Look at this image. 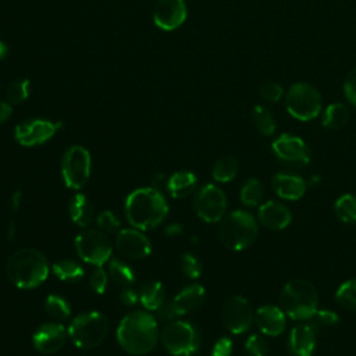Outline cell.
I'll use <instances>...</instances> for the list:
<instances>
[{"mask_svg":"<svg viewBox=\"0 0 356 356\" xmlns=\"http://www.w3.org/2000/svg\"><path fill=\"white\" fill-rule=\"evenodd\" d=\"M168 214V203L164 195L153 186L135 189L125 199V217L128 222L140 231L156 228Z\"/></svg>","mask_w":356,"mask_h":356,"instance_id":"obj_1","label":"cell"},{"mask_svg":"<svg viewBox=\"0 0 356 356\" xmlns=\"http://www.w3.org/2000/svg\"><path fill=\"white\" fill-rule=\"evenodd\" d=\"M159 328L156 318L142 310L131 312L122 317L117 327L120 346L131 355H146L156 346Z\"/></svg>","mask_w":356,"mask_h":356,"instance_id":"obj_2","label":"cell"},{"mask_svg":"<svg viewBox=\"0 0 356 356\" xmlns=\"http://www.w3.org/2000/svg\"><path fill=\"white\" fill-rule=\"evenodd\" d=\"M6 273L14 286L19 289H32L46 281L49 275V263L42 252L32 248H24L8 257Z\"/></svg>","mask_w":356,"mask_h":356,"instance_id":"obj_3","label":"cell"},{"mask_svg":"<svg viewBox=\"0 0 356 356\" xmlns=\"http://www.w3.org/2000/svg\"><path fill=\"white\" fill-rule=\"evenodd\" d=\"M280 306L286 317L307 321L318 306V295L314 285L306 280L288 281L280 295Z\"/></svg>","mask_w":356,"mask_h":356,"instance_id":"obj_4","label":"cell"},{"mask_svg":"<svg viewBox=\"0 0 356 356\" xmlns=\"http://www.w3.org/2000/svg\"><path fill=\"white\" fill-rule=\"evenodd\" d=\"M259 225L253 214L245 210L231 211L224 216L218 228L221 243L234 252H241L249 248L257 238Z\"/></svg>","mask_w":356,"mask_h":356,"instance_id":"obj_5","label":"cell"},{"mask_svg":"<svg viewBox=\"0 0 356 356\" xmlns=\"http://www.w3.org/2000/svg\"><path fill=\"white\" fill-rule=\"evenodd\" d=\"M107 318L100 312L78 314L68 327V335L81 349H92L103 342L107 335Z\"/></svg>","mask_w":356,"mask_h":356,"instance_id":"obj_6","label":"cell"},{"mask_svg":"<svg viewBox=\"0 0 356 356\" xmlns=\"http://www.w3.org/2000/svg\"><path fill=\"white\" fill-rule=\"evenodd\" d=\"M323 106L320 92L310 83H293L285 95L286 111L299 121H310L316 118Z\"/></svg>","mask_w":356,"mask_h":356,"instance_id":"obj_7","label":"cell"},{"mask_svg":"<svg viewBox=\"0 0 356 356\" xmlns=\"http://www.w3.org/2000/svg\"><path fill=\"white\" fill-rule=\"evenodd\" d=\"M161 343L172 356H191L200 348V335L188 321H171L161 331Z\"/></svg>","mask_w":356,"mask_h":356,"instance_id":"obj_8","label":"cell"},{"mask_svg":"<svg viewBox=\"0 0 356 356\" xmlns=\"http://www.w3.org/2000/svg\"><path fill=\"white\" fill-rule=\"evenodd\" d=\"M75 250L79 259L88 264L103 266L110 261L113 246L106 232L95 228L82 229L74 241Z\"/></svg>","mask_w":356,"mask_h":356,"instance_id":"obj_9","label":"cell"},{"mask_svg":"<svg viewBox=\"0 0 356 356\" xmlns=\"http://www.w3.org/2000/svg\"><path fill=\"white\" fill-rule=\"evenodd\" d=\"M92 157L88 149L74 145L65 150L61 159V175L67 188L78 191L90 177Z\"/></svg>","mask_w":356,"mask_h":356,"instance_id":"obj_10","label":"cell"},{"mask_svg":"<svg viewBox=\"0 0 356 356\" xmlns=\"http://www.w3.org/2000/svg\"><path fill=\"white\" fill-rule=\"evenodd\" d=\"M193 209L197 217L206 222L221 221L227 211V196L217 185L206 184L195 193Z\"/></svg>","mask_w":356,"mask_h":356,"instance_id":"obj_11","label":"cell"},{"mask_svg":"<svg viewBox=\"0 0 356 356\" xmlns=\"http://www.w3.org/2000/svg\"><path fill=\"white\" fill-rule=\"evenodd\" d=\"M275 157L292 170L303 168L310 161V150L306 142L292 134H281L271 145Z\"/></svg>","mask_w":356,"mask_h":356,"instance_id":"obj_12","label":"cell"},{"mask_svg":"<svg viewBox=\"0 0 356 356\" xmlns=\"http://www.w3.org/2000/svg\"><path fill=\"white\" fill-rule=\"evenodd\" d=\"M221 320L224 327L232 334L246 332L254 320V313L250 303L239 295L228 298L221 309Z\"/></svg>","mask_w":356,"mask_h":356,"instance_id":"obj_13","label":"cell"},{"mask_svg":"<svg viewBox=\"0 0 356 356\" xmlns=\"http://www.w3.org/2000/svg\"><path fill=\"white\" fill-rule=\"evenodd\" d=\"M63 127L61 121L31 118L19 122L14 129L15 140L26 147L38 146L51 139Z\"/></svg>","mask_w":356,"mask_h":356,"instance_id":"obj_14","label":"cell"},{"mask_svg":"<svg viewBox=\"0 0 356 356\" xmlns=\"http://www.w3.org/2000/svg\"><path fill=\"white\" fill-rule=\"evenodd\" d=\"M117 250L131 260L146 259L152 253V243L147 236L136 228H124L115 236Z\"/></svg>","mask_w":356,"mask_h":356,"instance_id":"obj_15","label":"cell"},{"mask_svg":"<svg viewBox=\"0 0 356 356\" xmlns=\"http://www.w3.org/2000/svg\"><path fill=\"white\" fill-rule=\"evenodd\" d=\"M188 15L184 0H157L153 8V21L163 31L179 28Z\"/></svg>","mask_w":356,"mask_h":356,"instance_id":"obj_16","label":"cell"},{"mask_svg":"<svg viewBox=\"0 0 356 356\" xmlns=\"http://www.w3.org/2000/svg\"><path fill=\"white\" fill-rule=\"evenodd\" d=\"M68 330L61 323L51 321V323H44L33 334L32 342L36 350L40 353H56L58 352L67 339Z\"/></svg>","mask_w":356,"mask_h":356,"instance_id":"obj_17","label":"cell"},{"mask_svg":"<svg viewBox=\"0 0 356 356\" xmlns=\"http://www.w3.org/2000/svg\"><path fill=\"white\" fill-rule=\"evenodd\" d=\"M317 331L309 323L295 325L288 337V350L291 356H312L316 349Z\"/></svg>","mask_w":356,"mask_h":356,"instance_id":"obj_18","label":"cell"},{"mask_svg":"<svg viewBox=\"0 0 356 356\" xmlns=\"http://www.w3.org/2000/svg\"><path fill=\"white\" fill-rule=\"evenodd\" d=\"M271 188L281 199L298 200L306 192V181L295 172L280 171L271 178Z\"/></svg>","mask_w":356,"mask_h":356,"instance_id":"obj_19","label":"cell"},{"mask_svg":"<svg viewBox=\"0 0 356 356\" xmlns=\"http://www.w3.org/2000/svg\"><path fill=\"white\" fill-rule=\"evenodd\" d=\"M256 325L263 335L277 337L282 334L286 325V316L281 307L274 305H263L254 314Z\"/></svg>","mask_w":356,"mask_h":356,"instance_id":"obj_20","label":"cell"},{"mask_svg":"<svg viewBox=\"0 0 356 356\" xmlns=\"http://www.w3.org/2000/svg\"><path fill=\"white\" fill-rule=\"evenodd\" d=\"M257 218L264 227L274 231H280L291 224L292 213L284 203L268 200L259 206Z\"/></svg>","mask_w":356,"mask_h":356,"instance_id":"obj_21","label":"cell"},{"mask_svg":"<svg viewBox=\"0 0 356 356\" xmlns=\"http://www.w3.org/2000/svg\"><path fill=\"white\" fill-rule=\"evenodd\" d=\"M206 298V291L200 284H189L182 288L171 300L177 316H185L197 310Z\"/></svg>","mask_w":356,"mask_h":356,"instance_id":"obj_22","label":"cell"},{"mask_svg":"<svg viewBox=\"0 0 356 356\" xmlns=\"http://www.w3.org/2000/svg\"><path fill=\"white\" fill-rule=\"evenodd\" d=\"M68 213L71 220L81 228H86L92 224L95 210L92 202L82 193H75L68 204Z\"/></svg>","mask_w":356,"mask_h":356,"instance_id":"obj_23","label":"cell"},{"mask_svg":"<svg viewBox=\"0 0 356 356\" xmlns=\"http://www.w3.org/2000/svg\"><path fill=\"white\" fill-rule=\"evenodd\" d=\"M196 185L197 178L192 171H177L168 177L165 188L172 197L181 199L191 195L196 189Z\"/></svg>","mask_w":356,"mask_h":356,"instance_id":"obj_24","label":"cell"},{"mask_svg":"<svg viewBox=\"0 0 356 356\" xmlns=\"http://www.w3.org/2000/svg\"><path fill=\"white\" fill-rule=\"evenodd\" d=\"M165 300V291L160 281L146 282L139 291V302L146 310H157Z\"/></svg>","mask_w":356,"mask_h":356,"instance_id":"obj_25","label":"cell"},{"mask_svg":"<svg viewBox=\"0 0 356 356\" xmlns=\"http://www.w3.org/2000/svg\"><path fill=\"white\" fill-rule=\"evenodd\" d=\"M349 121V110L343 103H331L323 113L321 124L327 129H341Z\"/></svg>","mask_w":356,"mask_h":356,"instance_id":"obj_26","label":"cell"},{"mask_svg":"<svg viewBox=\"0 0 356 356\" xmlns=\"http://www.w3.org/2000/svg\"><path fill=\"white\" fill-rule=\"evenodd\" d=\"M250 118H252V122L253 125L256 127V129L264 135V136H271L274 132H275V128H277V124H275V118L273 115V113L261 106V104H256L253 108H252V113H250Z\"/></svg>","mask_w":356,"mask_h":356,"instance_id":"obj_27","label":"cell"},{"mask_svg":"<svg viewBox=\"0 0 356 356\" xmlns=\"http://www.w3.org/2000/svg\"><path fill=\"white\" fill-rule=\"evenodd\" d=\"M108 277L111 278V281L118 285V286H122V288H127V286H131L136 277H135V273L134 270L124 261L118 260V259H111L108 261V271H107Z\"/></svg>","mask_w":356,"mask_h":356,"instance_id":"obj_28","label":"cell"},{"mask_svg":"<svg viewBox=\"0 0 356 356\" xmlns=\"http://www.w3.org/2000/svg\"><path fill=\"white\" fill-rule=\"evenodd\" d=\"M51 271L58 280L71 281V282L79 281L85 274L83 267L72 259H63V260L56 261L51 266Z\"/></svg>","mask_w":356,"mask_h":356,"instance_id":"obj_29","label":"cell"},{"mask_svg":"<svg viewBox=\"0 0 356 356\" xmlns=\"http://www.w3.org/2000/svg\"><path fill=\"white\" fill-rule=\"evenodd\" d=\"M238 170H239L238 160L232 156H224V157H220L213 165L211 175L214 181L224 184V182L232 181L236 177Z\"/></svg>","mask_w":356,"mask_h":356,"instance_id":"obj_30","label":"cell"},{"mask_svg":"<svg viewBox=\"0 0 356 356\" xmlns=\"http://www.w3.org/2000/svg\"><path fill=\"white\" fill-rule=\"evenodd\" d=\"M334 213L345 224L356 222V196L352 193L341 195L334 203Z\"/></svg>","mask_w":356,"mask_h":356,"instance_id":"obj_31","label":"cell"},{"mask_svg":"<svg viewBox=\"0 0 356 356\" xmlns=\"http://www.w3.org/2000/svg\"><path fill=\"white\" fill-rule=\"evenodd\" d=\"M263 195H264V188L257 178H249L248 181H245L239 193L241 202L248 207L260 206Z\"/></svg>","mask_w":356,"mask_h":356,"instance_id":"obj_32","label":"cell"},{"mask_svg":"<svg viewBox=\"0 0 356 356\" xmlns=\"http://www.w3.org/2000/svg\"><path fill=\"white\" fill-rule=\"evenodd\" d=\"M44 312L56 321L67 320L71 314L68 302L58 295H49L44 300Z\"/></svg>","mask_w":356,"mask_h":356,"instance_id":"obj_33","label":"cell"},{"mask_svg":"<svg viewBox=\"0 0 356 356\" xmlns=\"http://www.w3.org/2000/svg\"><path fill=\"white\" fill-rule=\"evenodd\" d=\"M335 300L346 310H356V278L348 280L338 286Z\"/></svg>","mask_w":356,"mask_h":356,"instance_id":"obj_34","label":"cell"},{"mask_svg":"<svg viewBox=\"0 0 356 356\" xmlns=\"http://www.w3.org/2000/svg\"><path fill=\"white\" fill-rule=\"evenodd\" d=\"M31 95V81L29 79H18L14 81L6 93L7 102L11 104H19L25 102Z\"/></svg>","mask_w":356,"mask_h":356,"instance_id":"obj_35","label":"cell"},{"mask_svg":"<svg viewBox=\"0 0 356 356\" xmlns=\"http://www.w3.org/2000/svg\"><path fill=\"white\" fill-rule=\"evenodd\" d=\"M338 314L332 310H328V309H321V310H316L314 314L307 320V323L316 330V331H320L323 328H328V327H332L338 323Z\"/></svg>","mask_w":356,"mask_h":356,"instance_id":"obj_36","label":"cell"},{"mask_svg":"<svg viewBox=\"0 0 356 356\" xmlns=\"http://www.w3.org/2000/svg\"><path fill=\"white\" fill-rule=\"evenodd\" d=\"M179 267H181V271L188 278H192V280L200 277V274H202V263L192 253L181 254V257H179Z\"/></svg>","mask_w":356,"mask_h":356,"instance_id":"obj_37","label":"cell"},{"mask_svg":"<svg viewBox=\"0 0 356 356\" xmlns=\"http://www.w3.org/2000/svg\"><path fill=\"white\" fill-rule=\"evenodd\" d=\"M245 349L249 356H267L268 343L263 335L253 334L246 339Z\"/></svg>","mask_w":356,"mask_h":356,"instance_id":"obj_38","label":"cell"},{"mask_svg":"<svg viewBox=\"0 0 356 356\" xmlns=\"http://www.w3.org/2000/svg\"><path fill=\"white\" fill-rule=\"evenodd\" d=\"M96 224L97 227L103 231V232H108V234H113V232H118L120 228H121V222L120 220L115 217V214L110 210H104L102 211L97 217H96Z\"/></svg>","mask_w":356,"mask_h":356,"instance_id":"obj_39","label":"cell"},{"mask_svg":"<svg viewBox=\"0 0 356 356\" xmlns=\"http://www.w3.org/2000/svg\"><path fill=\"white\" fill-rule=\"evenodd\" d=\"M107 282H108V274L104 271L103 266H97L92 271L90 278H89V284H90L92 291H95L99 295L104 293L106 289H107Z\"/></svg>","mask_w":356,"mask_h":356,"instance_id":"obj_40","label":"cell"},{"mask_svg":"<svg viewBox=\"0 0 356 356\" xmlns=\"http://www.w3.org/2000/svg\"><path fill=\"white\" fill-rule=\"evenodd\" d=\"M260 95L264 100H268L271 103L278 102L284 96V88L277 82H266L260 88Z\"/></svg>","mask_w":356,"mask_h":356,"instance_id":"obj_41","label":"cell"},{"mask_svg":"<svg viewBox=\"0 0 356 356\" xmlns=\"http://www.w3.org/2000/svg\"><path fill=\"white\" fill-rule=\"evenodd\" d=\"M343 93L349 103H352L356 107V67L348 74L343 82Z\"/></svg>","mask_w":356,"mask_h":356,"instance_id":"obj_42","label":"cell"},{"mask_svg":"<svg viewBox=\"0 0 356 356\" xmlns=\"http://www.w3.org/2000/svg\"><path fill=\"white\" fill-rule=\"evenodd\" d=\"M232 348H234L232 341L228 337H222L214 343L210 356H231Z\"/></svg>","mask_w":356,"mask_h":356,"instance_id":"obj_43","label":"cell"},{"mask_svg":"<svg viewBox=\"0 0 356 356\" xmlns=\"http://www.w3.org/2000/svg\"><path fill=\"white\" fill-rule=\"evenodd\" d=\"M120 300L125 305V306H134L139 302V293L131 288V286H127V288H122L121 293H120Z\"/></svg>","mask_w":356,"mask_h":356,"instance_id":"obj_44","label":"cell"},{"mask_svg":"<svg viewBox=\"0 0 356 356\" xmlns=\"http://www.w3.org/2000/svg\"><path fill=\"white\" fill-rule=\"evenodd\" d=\"M156 312H157V317L161 318V320H172L174 317H177V313L174 310L172 302L164 300V303Z\"/></svg>","mask_w":356,"mask_h":356,"instance_id":"obj_45","label":"cell"},{"mask_svg":"<svg viewBox=\"0 0 356 356\" xmlns=\"http://www.w3.org/2000/svg\"><path fill=\"white\" fill-rule=\"evenodd\" d=\"M13 114V106L8 102H1L0 100V124L6 122Z\"/></svg>","mask_w":356,"mask_h":356,"instance_id":"obj_46","label":"cell"},{"mask_svg":"<svg viewBox=\"0 0 356 356\" xmlns=\"http://www.w3.org/2000/svg\"><path fill=\"white\" fill-rule=\"evenodd\" d=\"M182 232V227L179 224H170L165 227L164 229V234L168 235V236H177Z\"/></svg>","mask_w":356,"mask_h":356,"instance_id":"obj_47","label":"cell"},{"mask_svg":"<svg viewBox=\"0 0 356 356\" xmlns=\"http://www.w3.org/2000/svg\"><path fill=\"white\" fill-rule=\"evenodd\" d=\"M167 179L168 178H165V175L164 174H157V175H154L153 177V179H152V182H153V188H157V186H160L161 184H167Z\"/></svg>","mask_w":356,"mask_h":356,"instance_id":"obj_48","label":"cell"},{"mask_svg":"<svg viewBox=\"0 0 356 356\" xmlns=\"http://www.w3.org/2000/svg\"><path fill=\"white\" fill-rule=\"evenodd\" d=\"M19 204H21V192H15V193L13 195V199H11V207H13V210H17V209L19 207Z\"/></svg>","mask_w":356,"mask_h":356,"instance_id":"obj_49","label":"cell"},{"mask_svg":"<svg viewBox=\"0 0 356 356\" xmlns=\"http://www.w3.org/2000/svg\"><path fill=\"white\" fill-rule=\"evenodd\" d=\"M7 54H8V47H7V44L0 40V60L6 58Z\"/></svg>","mask_w":356,"mask_h":356,"instance_id":"obj_50","label":"cell"},{"mask_svg":"<svg viewBox=\"0 0 356 356\" xmlns=\"http://www.w3.org/2000/svg\"><path fill=\"white\" fill-rule=\"evenodd\" d=\"M14 232H15V222L11 221V222H10V234H8V236L13 238V236H14Z\"/></svg>","mask_w":356,"mask_h":356,"instance_id":"obj_51","label":"cell"}]
</instances>
